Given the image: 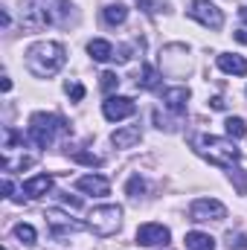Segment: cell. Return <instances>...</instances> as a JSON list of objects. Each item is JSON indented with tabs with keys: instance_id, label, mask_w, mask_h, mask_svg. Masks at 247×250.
Masks as SVG:
<instances>
[{
	"instance_id": "cell-8",
	"label": "cell",
	"mask_w": 247,
	"mask_h": 250,
	"mask_svg": "<svg viewBox=\"0 0 247 250\" xmlns=\"http://www.w3.org/2000/svg\"><path fill=\"white\" fill-rule=\"evenodd\" d=\"M160 67L166 76H184L189 70V50L186 44H169L160 53Z\"/></svg>"
},
{
	"instance_id": "cell-18",
	"label": "cell",
	"mask_w": 247,
	"mask_h": 250,
	"mask_svg": "<svg viewBox=\"0 0 247 250\" xmlns=\"http://www.w3.org/2000/svg\"><path fill=\"white\" fill-rule=\"evenodd\" d=\"M184 245H186V250H215V239H212L209 233L192 230V233H186Z\"/></svg>"
},
{
	"instance_id": "cell-13",
	"label": "cell",
	"mask_w": 247,
	"mask_h": 250,
	"mask_svg": "<svg viewBox=\"0 0 247 250\" xmlns=\"http://www.w3.org/2000/svg\"><path fill=\"white\" fill-rule=\"evenodd\" d=\"M140 140H143V128L140 125H123V128H117L111 134V143L117 148H134Z\"/></svg>"
},
{
	"instance_id": "cell-4",
	"label": "cell",
	"mask_w": 247,
	"mask_h": 250,
	"mask_svg": "<svg viewBox=\"0 0 247 250\" xmlns=\"http://www.w3.org/2000/svg\"><path fill=\"white\" fill-rule=\"evenodd\" d=\"M59 134H70V125H67L64 117H59V114H44V111H38V114L29 117L26 137H29L38 148L53 146V140H56Z\"/></svg>"
},
{
	"instance_id": "cell-7",
	"label": "cell",
	"mask_w": 247,
	"mask_h": 250,
	"mask_svg": "<svg viewBox=\"0 0 247 250\" xmlns=\"http://www.w3.org/2000/svg\"><path fill=\"white\" fill-rule=\"evenodd\" d=\"M189 18L198 21V23L206 26V29H221V26H224V12H221L212 0H192Z\"/></svg>"
},
{
	"instance_id": "cell-15",
	"label": "cell",
	"mask_w": 247,
	"mask_h": 250,
	"mask_svg": "<svg viewBox=\"0 0 247 250\" xmlns=\"http://www.w3.org/2000/svg\"><path fill=\"white\" fill-rule=\"evenodd\" d=\"M215 64H218V70L227 73V76H247V59H242V56L221 53V56L215 59Z\"/></svg>"
},
{
	"instance_id": "cell-33",
	"label": "cell",
	"mask_w": 247,
	"mask_h": 250,
	"mask_svg": "<svg viewBox=\"0 0 247 250\" xmlns=\"http://www.w3.org/2000/svg\"><path fill=\"white\" fill-rule=\"evenodd\" d=\"M0 87H3V93H9V90H12V79H9V76H3V82H0Z\"/></svg>"
},
{
	"instance_id": "cell-5",
	"label": "cell",
	"mask_w": 247,
	"mask_h": 250,
	"mask_svg": "<svg viewBox=\"0 0 247 250\" xmlns=\"http://www.w3.org/2000/svg\"><path fill=\"white\" fill-rule=\"evenodd\" d=\"M87 227H90L96 236H102V239L120 233V227H123V207H117V204L93 207V212L87 215Z\"/></svg>"
},
{
	"instance_id": "cell-35",
	"label": "cell",
	"mask_w": 247,
	"mask_h": 250,
	"mask_svg": "<svg viewBox=\"0 0 247 250\" xmlns=\"http://www.w3.org/2000/svg\"><path fill=\"white\" fill-rule=\"evenodd\" d=\"M9 21H12V18H9V12L3 9V12H0V23H3V26H9Z\"/></svg>"
},
{
	"instance_id": "cell-1",
	"label": "cell",
	"mask_w": 247,
	"mask_h": 250,
	"mask_svg": "<svg viewBox=\"0 0 247 250\" xmlns=\"http://www.w3.org/2000/svg\"><path fill=\"white\" fill-rule=\"evenodd\" d=\"M73 6L67 0H21V21L26 29H44L67 23Z\"/></svg>"
},
{
	"instance_id": "cell-10",
	"label": "cell",
	"mask_w": 247,
	"mask_h": 250,
	"mask_svg": "<svg viewBox=\"0 0 247 250\" xmlns=\"http://www.w3.org/2000/svg\"><path fill=\"white\" fill-rule=\"evenodd\" d=\"M44 218H47V224H50V230H53L56 239H64V236H70V233H82V230H84L82 221L70 218V215L62 212V209H47Z\"/></svg>"
},
{
	"instance_id": "cell-2",
	"label": "cell",
	"mask_w": 247,
	"mask_h": 250,
	"mask_svg": "<svg viewBox=\"0 0 247 250\" xmlns=\"http://www.w3.org/2000/svg\"><path fill=\"white\" fill-rule=\"evenodd\" d=\"M67 62V50L59 41H38L26 50V70L35 79H50L56 76Z\"/></svg>"
},
{
	"instance_id": "cell-11",
	"label": "cell",
	"mask_w": 247,
	"mask_h": 250,
	"mask_svg": "<svg viewBox=\"0 0 247 250\" xmlns=\"http://www.w3.org/2000/svg\"><path fill=\"white\" fill-rule=\"evenodd\" d=\"M169 239H172L169 227L154 224V221H148V224H143V227L137 230V245H143V248H160V245L166 248Z\"/></svg>"
},
{
	"instance_id": "cell-36",
	"label": "cell",
	"mask_w": 247,
	"mask_h": 250,
	"mask_svg": "<svg viewBox=\"0 0 247 250\" xmlns=\"http://www.w3.org/2000/svg\"><path fill=\"white\" fill-rule=\"evenodd\" d=\"M239 18H242V21L247 23V6H242V9H239Z\"/></svg>"
},
{
	"instance_id": "cell-12",
	"label": "cell",
	"mask_w": 247,
	"mask_h": 250,
	"mask_svg": "<svg viewBox=\"0 0 247 250\" xmlns=\"http://www.w3.org/2000/svg\"><path fill=\"white\" fill-rule=\"evenodd\" d=\"M76 189L84 192V195H93V198H105V195L111 192V184H108V178H102V175H84V178L76 181Z\"/></svg>"
},
{
	"instance_id": "cell-28",
	"label": "cell",
	"mask_w": 247,
	"mask_h": 250,
	"mask_svg": "<svg viewBox=\"0 0 247 250\" xmlns=\"http://www.w3.org/2000/svg\"><path fill=\"white\" fill-rule=\"evenodd\" d=\"M140 9H143L145 15H154V12L166 9V3H160V0H140Z\"/></svg>"
},
{
	"instance_id": "cell-16",
	"label": "cell",
	"mask_w": 247,
	"mask_h": 250,
	"mask_svg": "<svg viewBox=\"0 0 247 250\" xmlns=\"http://www.w3.org/2000/svg\"><path fill=\"white\" fill-rule=\"evenodd\" d=\"M53 189V175H32L29 181H23V195L26 198H41Z\"/></svg>"
},
{
	"instance_id": "cell-25",
	"label": "cell",
	"mask_w": 247,
	"mask_h": 250,
	"mask_svg": "<svg viewBox=\"0 0 247 250\" xmlns=\"http://www.w3.org/2000/svg\"><path fill=\"white\" fill-rule=\"evenodd\" d=\"M99 79H102L99 84H102V90H105L108 96H111V93H114V90L120 87V79H117V73H111V70H105V73H102Z\"/></svg>"
},
{
	"instance_id": "cell-6",
	"label": "cell",
	"mask_w": 247,
	"mask_h": 250,
	"mask_svg": "<svg viewBox=\"0 0 247 250\" xmlns=\"http://www.w3.org/2000/svg\"><path fill=\"white\" fill-rule=\"evenodd\" d=\"M189 218L198 221V224H206V221H224L227 218V207L215 198H198L192 201L189 207Z\"/></svg>"
},
{
	"instance_id": "cell-21",
	"label": "cell",
	"mask_w": 247,
	"mask_h": 250,
	"mask_svg": "<svg viewBox=\"0 0 247 250\" xmlns=\"http://www.w3.org/2000/svg\"><path fill=\"white\" fill-rule=\"evenodd\" d=\"M12 233H15V239H18L21 245H26V248H32V245H35V239H38L35 227H32V224H23V221H21V224H15V230H12Z\"/></svg>"
},
{
	"instance_id": "cell-31",
	"label": "cell",
	"mask_w": 247,
	"mask_h": 250,
	"mask_svg": "<svg viewBox=\"0 0 247 250\" xmlns=\"http://www.w3.org/2000/svg\"><path fill=\"white\" fill-rule=\"evenodd\" d=\"M3 198H15V184H12L9 178L3 181Z\"/></svg>"
},
{
	"instance_id": "cell-20",
	"label": "cell",
	"mask_w": 247,
	"mask_h": 250,
	"mask_svg": "<svg viewBox=\"0 0 247 250\" xmlns=\"http://www.w3.org/2000/svg\"><path fill=\"white\" fill-rule=\"evenodd\" d=\"M137 84L145 87V90H154V87L160 84V70L151 67V64H143V70H140V76H137Z\"/></svg>"
},
{
	"instance_id": "cell-34",
	"label": "cell",
	"mask_w": 247,
	"mask_h": 250,
	"mask_svg": "<svg viewBox=\"0 0 247 250\" xmlns=\"http://www.w3.org/2000/svg\"><path fill=\"white\" fill-rule=\"evenodd\" d=\"M236 41H239V44H247V29H239V32H236Z\"/></svg>"
},
{
	"instance_id": "cell-26",
	"label": "cell",
	"mask_w": 247,
	"mask_h": 250,
	"mask_svg": "<svg viewBox=\"0 0 247 250\" xmlns=\"http://www.w3.org/2000/svg\"><path fill=\"white\" fill-rule=\"evenodd\" d=\"M227 250H247V236L245 233H227Z\"/></svg>"
},
{
	"instance_id": "cell-30",
	"label": "cell",
	"mask_w": 247,
	"mask_h": 250,
	"mask_svg": "<svg viewBox=\"0 0 247 250\" xmlns=\"http://www.w3.org/2000/svg\"><path fill=\"white\" fill-rule=\"evenodd\" d=\"M62 201L67 204V207H73V209L82 207V198H70V192H62Z\"/></svg>"
},
{
	"instance_id": "cell-9",
	"label": "cell",
	"mask_w": 247,
	"mask_h": 250,
	"mask_svg": "<svg viewBox=\"0 0 247 250\" xmlns=\"http://www.w3.org/2000/svg\"><path fill=\"white\" fill-rule=\"evenodd\" d=\"M102 114H105V120L120 123V120H128L137 114V102L131 96H108L102 102Z\"/></svg>"
},
{
	"instance_id": "cell-3",
	"label": "cell",
	"mask_w": 247,
	"mask_h": 250,
	"mask_svg": "<svg viewBox=\"0 0 247 250\" xmlns=\"http://www.w3.org/2000/svg\"><path fill=\"white\" fill-rule=\"evenodd\" d=\"M192 146H195V151H198L204 160H209V163H215V166H224V169H233V166L239 163V157H242V151L233 146V140L212 137V134H198V137L192 140Z\"/></svg>"
},
{
	"instance_id": "cell-24",
	"label": "cell",
	"mask_w": 247,
	"mask_h": 250,
	"mask_svg": "<svg viewBox=\"0 0 247 250\" xmlns=\"http://www.w3.org/2000/svg\"><path fill=\"white\" fill-rule=\"evenodd\" d=\"M70 157H73L76 163H84V166H90V169H93V166H102V157H99V154H90V151H73Z\"/></svg>"
},
{
	"instance_id": "cell-32",
	"label": "cell",
	"mask_w": 247,
	"mask_h": 250,
	"mask_svg": "<svg viewBox=\"0 0 247 250\" xmlns=\"http://www.w3.org/2000/svg\"><path fill=\"white\" fill-rule=\"evenodd\" d=\"M209 105H212L215 111H224V105H227V102H224L221 96H212V99H209Z\"/></svg>"
},
{
	"instance_id": "cell-29",
	"label": "cell",
	"mask_w": 247,
	"mask_h": 250,
	"mask_svg": "<svg viewBox=\"0 0 247 250\" xmlns=\"http://www.w3.org/2000/svg\"><path fill=\"white\" fill-rule=\"evenodd\" d=\"M230 178H239V192H247V178L242 175V169H230Z\"/></svg>"
},
{
	"instance_id": "cell-27",
	"label": "cell",
	"mask_w": 247,
	"mask_h": 250,
	"mask_svg": "<svg viewBox=\"0 0 247 250\" xmlns=\"http://www.w3.org/2000/svg\"><path fill=\"white\" fill-rule=\"evenodd\" d=\"M64 90H67V96H70L73 102H82V99H84V87H82L79 82H67Z\"/></svg>"
},
{
	"instance_id": "cell-22",
	"label": "cell",
	"mask_w": 247,
	"mask_h": 250,
	"mask_svg": "<svg viewBox=\"0 0 247 250\" xmlns=\"http://www.w3.org/2000/svg\"><path fill=\"white\" fill-rule=\"evenodd\" d=\"M224 131H227V137H230V140H242V137L247 134V125H245L242 117H230V120L224 123Z\"/></svg>"
},
{
	"instance_id": "cell-19",
	"label": "cell",
	"mask_w": 247,
	"mask_h": 250,
	"mask_svg": "<svg viewBox=\"0 0 247 250\" xmlns=\"http://www.w3.org/2000/svg\"><path fill=\"white\" fill-rule=\"evenodd\" d=\"M102 18H105V23L120 26V23H125V18H128V6L125 3H108L102 9Z\"/></svg>"
},
{
	"instance_id": "cell-23",
	"label": "cell",
	"mask_w": 247,
	"mask_h": 250,
	"mask_svg": "<svg viewBox=\"0 0 247 250\" xmlns=\"http://www.w3.org/2000/svg\"><path fill=\"white\" fill-rule=\"evenodd\" d=\"M125 192H128V198H140V195L145 192V181H143L140 175H131L128 184H125Z\"/></svg>"
},
{
	"instance_id": "cell-14",
	"label": "cell",
	"mask_w": 247,
	"mask_h": 250,
	"mask_svg": "<svg viewBox=\"0 0 247 250\" xmlns=\"http://www.w3.org/2000/svg\"><path fill=\"white\" fill-rule=\"evenodd\" d=\"M186 102H189V87L186 84H178V87H166L163 90V105L175 114H184Z\"/></svg>"
},
{
	"instance_id": "cell-17",
	"label": "cell",
	"mask_w": 247,
	"mask_h": 250,
	"mask_svg": "<svg viewBox=\"0 0 247 250\" xmlns=\"http://www.w3.org/2000/svg\"><path fill=\"white\" fill-rule=\"evenodd\" d=\"M87 56H90L93 62L105 64V62H111L117 53H114V44H111V41H105V38H93V41L87 44Z\"/></svg>"
}]
</instances>
